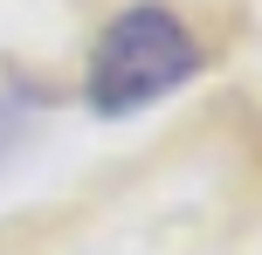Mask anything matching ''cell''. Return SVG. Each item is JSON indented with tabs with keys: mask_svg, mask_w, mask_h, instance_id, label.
I'll return each instance as SVG.
<instances>
[{
	"mask_svg": "<svg viewBox=\"0 0 262 255\" xmlns=\"http://www.w3.org/2000/svg\"><path fill=\"white\" fill-rule=\"evenodd\" d=\"M200 76V41L159 0H131L104 21L90 41V69H83V104L97 118H131V110L172 97L180 83Z\"/></svg>",
	"mask_w": 262,
	"mask_h": 255,
	"instance_id": "6da1fadb",
	"label": "cell"
},
{
	"mask_svg": "<svg viewBox=\"0 0 262 255\" xmlns=\"http://www.w3.org/2000/svg\"><path fill=\"white\" fill-rule=\"evenodd\" d=\"M41 110H49V90H41L35 76H21V69H0V159H14V152L28 145V131L41 124Z\"/></svg>",
	"mask_w": 262,
	"mask_h": 255,
	"instance_id": "7a4b0ae2",
	"label": "cell"
}]
</instances>
